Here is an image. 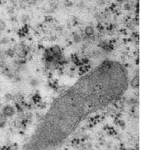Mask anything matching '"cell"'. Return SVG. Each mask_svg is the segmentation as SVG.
Wrapping results in <instances>:
<instances>
[{
	"mask_svg": "<svg viewBox=\"0 0 158 150\" xmlns=\"http://www.w3.org/2000/svg\"><path fill=\"white\" fill-rule=\"evenodd\" d=\"M118 1H122V0H118Z\"/></svg>",
	"mask_w": 158,
	"mask_h": 150,
	"instance_id": "cell-3",
	"label": "cell"
},
{
	"mask_svg": "<svg viewBox=\"0 0 158 150\" xmlns=\"http://www.w3.org/2000/svg\"><path fill=\"white\" fill-rule=\"evenodd\" d=\"M86 33L87 34H88V35H90L91 33H93V29L91 28V27H88L86 29V30H85Z\"/></svg>",
	"mask_w": 158,
	"mask_h": 150,
	"instance_id": "cell-2",
	"label": "cell"
},
{
	"mask_svg": "<svg viewBox=\"0 0 158 150\" xmlns=\"http://www.w3.org/2000/svg\"><path fill=\"white\" fill-rule=\"evenodd\" d=\"M128 87L125 68L105 61L76 82L52 103L25 150H54L65 143L93 114L118 101Z\"/></svg>",
	"mask_w": 158,
	"mask_h": 150,
	"instance_id": "cell-1",
	"label": "cell"
}]
</instances>
